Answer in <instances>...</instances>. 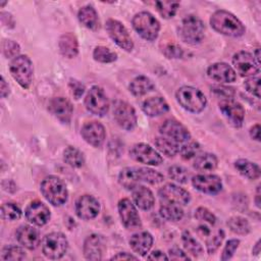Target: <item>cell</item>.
<instances>
[{
    "label": "cell",
    "instance_id": "11",
    "mask_svg": "<svg viewBox=\"0 0 261 261\" xmlns=\"http://www.w3.org/2000/svg\"><path fill=\"white\" fill-rule=\"evenodd\" d=\"M105 29L109 37L118 47L127 52H130L134 49V43L128 34V31L120 21L109 18L105 23Z\"/></svg>",
    "mask_w": 261,
    "mask_h": 261
},
{
    "label": "cell",
    "instance_id": "32",
    "mask_svg": "<svg viewBox=\"0 0 261 261\" xmlns=\"http://www.w3.org/2000/svg\"><path fill=\"white\" fill-rule=\"evenodd\" d=\"M218 165L217 157L212 153L199 154L194 160V168L199 171H212Z\"/></svg>",
    "mask_w": 261,
    "mask_h": 261
},
{
    "label": "cell",
    "instance_id": "2",
    "mask_svg": "<svg viewBox=\"0 0 261 261\" xmlns=\"http://www.w3.org/2000/svg\"><path fill=\"white\" fill-rule=\"evenodd\" d=\"M40 190L43 197L53 206H61L67 201V188L64 181L55 175L45 177L41 182Z\"/></svg>",
    "mask_w": 261,
    "mask_h": 261
},
{
    "label": "cell",
    "instance_id": "24",
    "mask_svg": "<svg viewBox=\"0 0 261 261\" xmlns=\"http://www.w3.org/2000/svg\"><path fill=\"white\" fill-rule=\"evenodd\" d=\"M15 238L22 247L29 250H35L41 241L39 230L29 224L20 225L15 231Z\"/></svg>",
    "mask_w": 261,
    "mask_h": 261
},
{
    "label": "cell",
    "instance_id": "29",
    "mask_svg": "<svg viewBox=\"0 0 261 261\" xmlns=\"http://www.w3.org/2000/svg\"><path fill=\"white\" fill-rule=\"evenodd\" d=\"M80 22L89 30L97 31L100 28V20L96 9L93 6L87 5L82 7L77 12Z\"/></svg>",
    "mask_w": 261,
    "mask_h": 261
},
{
    "label": "cell",
    "instance_id": "52",
    "mask_svg": "<svg viewBox=\"0 0 261 261\" xmlns=\"http://www.w3.org/2000/svg\"><path fill=\"white\" fill-rule=\"evenodd\" d=\"M68 87H69L71 95L76 100L83 96V94L85 93V90H86L85 85L82 82L74 80V79H70V81L68 83Z\"/></svg>",
    "mask_w": 261,
    "mask_h": 261
},
{
    "label": "cell",
    "instance_id": "30",
    "mask_svg": "<svg viewBox=\"0 0 261 261\" xmlns=\"http://www.w3.org/2000/svg\"><path fill=\"white\" fill-rule=\"evenodd\" d=\"M154 88H155L154 83L145 75H139L135 77L128 86L129 92L137 97H141L150 93L151 91L154 90Z\"/></svg>",
    "mask_w": 261,
    "mask_h": 261
},
{
    "label": "cell",
    "instance_id": "4",
    "mask_svg": "<svg viewBox=\"0 0 261 261\" xmlns=\"http://www.w3.org/2000/svg\"><path fill=\"white\" fill-rule=\"evenodd\" d=\"M178 36L181 41L190 45L201 43L205 36L204 22L196 15L186 16L179 24Z\"/></svg>",
    "mask_w": 261,
    "mask_h": 261
},
{
    "label": "cell",
    "instance_id": "12",
    "mask_svg": "<svg viewBox=\"0 0 261 261\" xmlns=\"http://www.w3.org/2000/svg\"><path fill=\"white\" fill-rule=\"evenodd\" d=\"M158 196L161 204H174L179 206H186L191 201L190 193L174 184L164 185L158 191Z\"/></svg>",
    "mask_w": 261,
    "mask_h": 261
},
{
    "label": "cell",
    "instance_id": "56",
    "mask_svg": "<svg viewBox=\"0 0 261 261\" xmlns=\"http://www.w3.org/2000/svg\"><path fill=\"white\" fill-rule=\"evenodd\" d=\"M1 20L4 25L8 27V29H11L14 27V19L12 15L8 12H1Z\"/></svg>",
    "mask_w": 261,
    "mask_h": 261
},
{
    "label": "cell",
    "instance_id": "16",
    "mask_svg": "<svg viewBox=\"0 0 261 261\" xmlns=\"http://www.w3.org/2000/svg\"><path fill=\"white\" fill-rule=\"evenodd\" d=\"M118 214L123 226L127 229H136L141 227L142 222L136 206L129 199L123 198L117 205Z\"/></svg>",
    "mask_w": 261,
    "mask_h": 261
},
{
    "label": "cell",
    "instance_id": "14",
    "mask_svg": "<svg viewBox=\"0 0 261 261\" xmlns=\"http://www.w3.org/2000/svg\"><path fill=\"white\" fill-rule=\"evenodd\" d=\"M219 109L226 120L234 127H241L245 118V109L241 103L231 99H222L219 102Z\"/></svg>",
    "mask_w": 261,
    "mask_h": 261
},
{
    "label": "cell",
    "instance_id": "62",
    "mask_svg": "<svg viewBox=\"0 0 261 261\" xmlns=\"http://www.w3.org/2000/svg\"><path fill=\"white\" fill-rule=\"evenodd\" d=\"M253 57H254V59L256 60V62L260 65V49H259V48H257V49L255 50V52H254V54H253Z\"/></svg>",
    "mask_w": 261,
    "mask_h": 261
},
{
    "label": "cell",
    "instance_id": "21",
    "mask_svg": "<svg viewBox=\"0 0 261 261\" xmlns=\"http://www.w3.org/2000/svg\"><path fill=\"white\" fill-rule=\"evenodd\" d=\"M24 215L27 220H29L31 223L42 226L50 220L51 212L43 202L33 201L27 206L24 210Z\"/></svg>",
    "mask_w": 261,
    "mask_h": 261
},
{
    "label": "cell",
    "instance_id": "28",
    "mask_svg": "<svg viewBox=\"0 0 261 261\" xmlns=\"http://www.w3.org/2000/svg\"><path fill=\"white\" fill-rule=\"evenodd\" d=\"M142 110L148 116H159L169 110V105L162 97H151L142 104Z\"/></svg>",
    "mask_w": 261,
    "mask_h": 261
},
{
    "label": "cell",
    "instance_id": "23",
    "mask_svg": "<svg viewBox=\"0 0 261 261\" xmlns=\"http://www.w3.org/2000/svg\"><path fill=\"white\" fill-rule=\"evenodd\" d=\"M207 75L217 83H232L237 79L236 70L225 62H216L207 69Z\"/></svg>",
    "mask_w": 261,
    "mask_h": 261
},
{
    "label": "cell",
    "instance_id": "38",
    "mask_svg": "<svg viewBox=\"0 0 261 261\" xmlns=\"http://www.w3.org/2000/svg\"><path fill=\"white\" fill-rule=\"evenodd\" d=\"M182 245L186 251L194 257H198L203 253V248L200 243L191 234L190 231L185 230L181 234Z\"/></svg>",
    "mask_w": 261,
    "mask_h": 261
},
{
    "label": "cell",
    "instance_id": "61",
    "mask_svg": "<svg viewBox=\"0 0 261 261\" xmlns=\"http://www.w3.org/2000/svg\"><path fill=\"white\" fill-rule=\"evenodd\" d=\"M252 253H253L254 255H258V254L260 253V240H258V241L256 242V244L254 245V247H253V249H252Z\"/></svg>",
    "mask_w": 261,
    "mask_h": 261
},
{
    "label": "cell",
    "instance_id": "25",
    "mask_svg": "<svg viewBox=\"0 0 261 261\" xmlns=\"http://www.w3.org/2000/svg\"><path fill=\"white\" fill-rule=\"evenodd\" d=\"M153 245V237L148 231H141L133 234L129 239V246L132 250L140 255L145 256L149 253Z\"/></svg>",
    "mask_w": 261,
    "mask_h": 261
},
{
    "label": "cell",
    "instance_id": "17",
    "mask_svg": "<svg viewBox=\"0 0 261 261\" xmlns=\"http://www.w3.org/2000/svg\"><path fill=\"white\" fill-rule=\"evenodd\" d=\"M193 187L201 193L216 195L222 190V180L216 174H197L192 177Z\"/></svg>",
    "mask_w": 261,
    "mask_h": 261
},
{
    "label": "cell",
    "instance_id": "35",
    "mask_svg": "<svg viewBox=\"0 0 261 261\" xmlns=\"http://www.w3.org/2000/svg\"><path fill=\"white\" fill-rule=\"evenodd\" d=\"M160 216L168 221H178L184 217L182 206L174 204H161L159 208Z\"/></svg>",
    "mask_w": 261,
    "mask_h": 261
},
{
    "label": "cell",
    "instance_id": "22",
    "mask_svg": "<svg viewBox=\"0 0 261 261\" xmlns=\"http://www.w3.org/2000/svg\"><path fill=\"white\" fill-rule=\"evenodd\" d=\"M105 250V242L102 236L93 233L86 238L83 246L84 256L88 260H101Z\"/></svg>",
    "mask_w": 261,
    "mask_h": 261
},
{
    "label": "cell",
    "instance_id": "57",
    "mask_svg": "<svg viewBox=\"0 0 261 261\" xmlns=\"http://www.w3.org/2000/svg\"><path fill=\"white\" fill-rule=\"evenodd\" d=\"M130 259L137 260L138 257H136L135 255L127 253V252H120L111 257V260H130Z\"/></svg>",
    "mask_w": 261,
    "mask_h": 261
},
{
    "label": "cell",
    "instance_id": "7",
    "mask_svg": "<svg viewBox=\"0 0 261 261\" xmlns=\"http://www.w3.org/2000/svg\"><path fill=\"white\" fill-rule=\"evenodd\" d=\"M43 254L52 260L62 258L68 249L66 237L59 231H53L46 234L41 243Z\"/></svg>",
    "mask_w": 261,
    "mask_h": 261
},
{
    "label": "cell",
    "instance_id": "60",
    "mask_svg": "<svg viewBox=\"0 0 261 261\" xmlns=\"http://www.w3.org/2000/svg\"><path fill=\"white\" fill-rule=\"evenodd\" d=\"M255 203H256V206H257L258 208H260V186L257 187L256 196H255Z\"/></svg>",
    "mask_w": 261,
    "mask_h": 261
},
{
    "label": "cell",
    "instance_id": "59",
    "mask_svg": "<svg viewBox=\"0 0 261 261\" xmlns=\"http://www.w3.org/2000/svg\"><path fill=\"white\" fill-rule=\"evenodd\" d=\"M250 137L257 142L260 141V124L257 123L250 128Z\"/></svg>",
    "mask_w": 261,
    "mask_h": 261
},
{
    "label": "cell",
    "instance_id": "10",
    "mask_svg": "<svg viewBox=\"0 0 261 261\" xmlns=\"http://www.w3.org/2000/svg\"><path fill=\"white\" fill-rule=\"evenodd\" d=\"M113 117L116 123L125 130H133L138 122L135 108L121 100H116L113 103Z\"/></svg>",
    "mask_w": 261,
    "mask_h": 261
},
{
    "label": "cell",
    "instance_id": "8",
    "mask_svg": "<svg viewBox=\"0 0 261 261\" xmlns=\"http://www.w3.org/2000/svg\"><path fill=\"white\" fill-rule=\"evenodd\" d=\"M85 106L92 114L104 116L109 110V101L104 90L98 86L92 87L85 97Z\"/></svg>",
    "mask_w": 261,
    "mask_h": 261
},
{
    "label": "cell",
    "instance_id": "43",
    "mask_svg": "<svg viewBox=\"0 0 261 261\" xmlns=\"http://www.w3.org/2000/svg\"><path fill=\"white\" fill-rule=\"evenodd\" d=\"M25 258V252L22 248L18 246H6L3 248L1 253V260L4 261H16V260H23Z\"/></svg>",
    "mask_w": 261,
    "mask_h": 261
},
{
    "label": "cell",
    "instance_id": "15",
    "mask_svg": "<svg viewBox=\"0 0 261 261\" xmlns=\"http://www.w3.org/2000/svg\"><path fill=\"white\" fill-rule=\"evenodd\" d=\"M232 64L242 76H255L259 73V64L254 59L253 55L247 51H239L232 56Z\"/></svg>",
    "mask_w": 261,
    "mask_h": 261
},
{
    "label": "cell",
    "instance_id": "34",
    "mask_svg": "<svg viewBox=\"0 0 261 261\" xmlns=\"http://www.w3.org/2000/svg\"><path fill=\"white\" fill-rule=\"evenodd\" d=\"M154 144H155L157 150L161 154L165 155L166 157H174L180 151V148H181L176 143H174L162 136L156 138L154 141Z\"/></svg>",
    "mask_w": 261,
    "mask_h": 261
},
{
    "label": "cell",
    "instance_id": "19",
    "mask_svg": "<svg viewBox=\"0 0 261 261\" xmlns=\"http://www.w3.org/2000/svg\"><path fill=\"white\" fill-rule=\"evenodd\" d=\"M100 212V203L92 195H83L75 202V214L79 218L90 220Z\"/></svg>",
    "mask_w": 261,
    "mask_h": 261
},
{
    "label": "cell",
    "instance_id": "33",
    "mask_svg": "<svg viewBox=\"0 0 261 261\" xmlns=\"http://www.w3.org/2000/svg\"><path fill=\"white\" fill-rule=\"evenodd\" d=\"M236 169L245 177L249 179H257L260 176V167L247 159H238L234 162Z\"/></svg>",
    "mask_w": 261,
    "mask_h": 261
},
{
    "label": "cell",
    "instance_id": "53",
    "mask_svg": "<svg viewBox=\"0 0 261 261\" xmlns=\"http://www.w3.org/2000/svg\"><path fill=\"white\" fill-rule=\"evenodd\" d=\"M164 54L168 58H179L182 56V49L174 43H169L164 48Z\"/></svg>",
    "mask_w": 261,
    "mask_h": 261
},
{
    "label": "cell",
    "instance_id": "39",
    "mask_svg": "<svg viewBox=\"0 0 261 261\" xmlns=\"http://www.w3.org/2000/svg\"><path fill=\"white\" fill-rule=\"evenodd\" d=\"M138 170V174H139V178H140V182H148L150 185H157L163 181L164 176L149 167H137Z\"/></svg>",
    "mask_w": 261,
    "mask_h": 261
},
{
    "label": "cell",
    "instance_id": "46",
    "mask_svg": "<svg viewBox=\"0 0 261 261\" xmlns=\"http://www.w3.org/2000/svg\"><path fill=\"white\" fill-rule=\"evenodd\" d=\"M201 152V146L197 142H188L180 148V156L185 160L196 158Z\"/></svg>",
    "mask_w": 261,
    "mask_h": 261
},
{
    "label": "cell",
    "instance_id": "27",
    "mask_svg": "<svg viewBox=\"0 0 261 261\" xmlns=\"http://www.w3.org/2000/svg\"><path fill=\"white\" fill-rule=\"evenodd\" d=\"M58 48L62 56L66 58H73L79 53V42L74 34L68 32L60 36L58 41Z\"/></svg>",
    "mask_w": 261,
    "mask_h": 261
},
{
    "label": "cell",
    "instance_id": "55",
    "mask_svg": "<svg viewBox=\"0 0 261 261\" xmlns=\"http://www.w3.org/2000/svg\"><path fill=\"white\" fill-rule=\"evenodd\" d=\"M147 259L148 260H158V261L169 260L168 256L165 253H163L162 251H159V250H156V251H153L152 253H150V255L147 256Z\"/></svg>",
    "mask_w": 261,
    "mask_h": 261
},
{
    "label": "cell",
    "instance_id": "45",
    "mask_svg": "<svg viewBox=\"0 0 261 261\" xmlns=\"http://www.w3.org/2000/svg\"><path fill=\"white\" fill-rule=\"evenodd\" d=\"M223 239H224V232L221 228L217 229L214 233H212L208 239L205 240L207 252L209 254H213L219 248Z\"/></svg>",
    "mask_w": 261,
    "mask_h": 261
},
{
    "label": "cell",
    "instance_id": "3",
    "mask_svg": "<svg viewBox=\"0 0 261 261\" xmlns=\"http://www.w3.org/2000/svg\"><path fill=\"white\" fill-rule=\"evenodd\" d=\"M175 98L184 109L192 113L202 112L207 105L205 95L199 89L192 86L180 87L175 93Z\"/></svg>",
    "mask_w": 261,
    "mask_h": 261
},
{
    "label": "cell",
    "instance_id": "31",
    "mask_svg": "<svg viewBox=\"0 0 261 261\" xmlns=\"http://www.w3.org/2000/svg\"><path fill=\"white\" fill-rule=\"evenodd\" d=\"M119 185L126 190H134L140 184L137 167H125L118 174Z\"/></svg>",
    "mask_w": 261,
    "mask_h": 261
},
{
    "label": "cell",
    "instance_id": "51",
    "mask_svg": "<svg viewBox=\"0 0 261 261\" xmlns=\"http://www.w3.org/2000/svg\"><path fill=\"white\" fill-rule=\"evenodd\" d=\"M211 92L222 99H231L234 96V89L226 86H214L211 88Z\"/></svg>",
    "mask_w": 261,
    "mask_h": 261
},
{
    "label": "cell",
    "instance_id": "9",
    "mask_svg": "<svg viewBox=\"0 0 261 261\" xmlns=\"http://www.w3.org/2000/svg\"><path fill=\"white\" fill-rule=\"evenodd\" d=\"M159 133L162 137L176 143L182 147L191 140V133L179 121L175 119H166L159 127Z\"/></svg>",
    "mask_w": 261,
    "mask_h": 261
},
{
    "label": "cell",
    "instance_id": "37",
    "mask_svg": "<svg viewBox=\"0 0 261 261\" xmlns=\"http://www.w3.org/2000/svg\"><path fill=\"white\" fill-rule=\"evenodd\" d=\"M226 224L229 229L237 234L245 236L248 234L251 230L249 221L242 216H231L230 218H228Z\"/></svg>",
    "mask_w": 261,
    "mask_h": 261
},
{
    "label": "cell",
    "instance_id": "48",
    "mask_svg": "<svg viewBox=\"0 0 261 261\" xmlns=\"http://www.w3.org/2000/svg\"><path fill=\"white\" fill-rule=\"evenodd\" d=\"M195 218L203 223H208L211 225L216 224V217L215 215L205 207H199L195 211Z\"/></svg>",
    "mask_w": 261,
    "mask_h": 261
},
{
    "label": "cell",
    "instance_id": "63",
    "mask_svg": "<svg viewBox=\"0 0 261 261\" xmlns=\"http://www.w3.org/2000/svg\"><path fill=\"white\" fill-rule=\"evenodd\" d=\"M6 3H7V2H0V6L2 7V6H4Z\"/></svg>",
    "mask_w": 261,
    "mask_h": 261
},
{
    "label": "cell",
    "instance_id": "50",
    "mask_svg": "<svg viewBox=\"0 0 261 261\" xmlns=\"http://www.w3.org/2000/svg\"><path fill=\"white\" fill-rule=\"evenodd\" d=\"M239 245H240V240H238V239H231V240L227 241L223 248L220 259L223 261L230 259L233 256L236 250L239 248Z\"/></svg>",
    "mask_w": 261,
    "mask_h": 261
},
{
    "label": "cell",
    "instance_id": "58",
    "mask_svg": "<svg viewBox=\"0 0 261 261\" xmlns=\"http://www.w3.org/2000/svg\"><path fill=\"white\" fill-rule=\"evenodd\" d=\"M10 93V89L8 84L6 83V81L4 80L3 76H1V81H0V94L2 98H6Z\"/></svg>",
    "mask_w": 261,
    "mask_h": 261
},
{
    "label": "cell",
    "instance_id": "18",
    "mask_svg": "<svg viewBox=\"0 0 261 261\" xmlns=\"http://www.w3.org/2000/svg\"><path fill=\"white\" fill-rule=\"evenodd\" d=\"M81 135L89 145L95 148L101 147L106 139V130L104 125L95 120L86 122L81 129Z\"/></svg>",
    "mask_w": 261,
    "mask_h": 261
},
{
    "label": "cell",
    "instance_id": "6",
    "mask_svg": "<svg viewBox=\"0 0 261 261\" xmlns=\"http://www.w3.org/2000/svg\"><path fill=\"white\" fill-rule=\"evenodd\" d=\"M9 71L21 88H30L33 81L34 67L32 60L27 55H18L13 58L9 64Z\"/></svg>",
    "mask_w": 261,
    "mask_h": 261
},
{
    "label": "cell",
    "instance_id": "41",
    "mask_svg": "<svg viewBox=\"0 0 261 261\" xmlns=\"http://www.w3.org/2000/svg\"><path fill=\"white\" fill-rule=\"evenodd\" d=\"M93 58L101 63H111L117 59V54L105 46H97L93 51Z\"/></svg>",
    "mask_w": 261,
    "mask_h": 261
},
{
    "label": "cell",
    "instance_id": "44",
    "mask_svg": "<svg viewBox=\"0 0 261 261\" xmlns=\"http://www.w3.org/2000/svg\"><path fill=\"white\" fill-rule=\"evenodd\" d=\"M168 176L179 184H187L190 179V172L180 165H172L168 168Z\"/></svg>",
    "mask_w": 261,
    "mask_h": 261
},
{
    "label": "cell",
    "instance_id": "54",
    "mask_svg": "<svg viewBox=\"0 0 261 261\" xmlns=\"http://www.w3.org/2000/svg\"><path fill=\"white\" fill-rule=\"evenodd\" d=\"M168 259L170 260H190L188 254H186L181 249L173 247L168 251Z\"/></svg>",
    "mask_w": 261,
    "mask_h": 261
},
{
    "label": "cell",
    "instance_id": "20",
    "mask_svg": "<svg viewBox=\"0 0 261 261\" xmlns=\"http://www.w3.org/2000/svg\"><path fill=\"white\" fill-rule=\"evenodd\" d=\"M49 112L62 123H69L73 113L70 101L64 97H54L48 104Z\"/></svg>",
    "mask_w": 261,
    "mask_h": 261
},
{
    "label": "cell",
    "instance_id": "40",
    "mask_svg": "<svg viewBox=\"0 0 261 261\" xmlns=\"http://www.w3.org/2000/svg\"><path fill=\"white\" fill-rule=\"evenodd\" d=\"M179 3L176 1H156L155 7L163 18H171L176 13Z\"/></svg>",
    "mask_w": 261,
    "mask_h": 261
},
{
    "label": "cell",
    "instance_id": "1",
    "mask_svg": "<svg viewBox=\"0 0 261 261\" xmlns=\"http://www.w3.org/2000/svg\"><path fill=\"white\" fill-rule=\"evenodd\" d=\"M210 25L215 32L228 37H241L246 32L245 25L234 14L222 9L211 15Z\"/></svg>",
    "mask_w": 261,
    "mask_h": 261
},
{
    "label": "cell",
    "instance_id": "36",
    "mask_svg": "<svg viewBox=\"0 0 261 261\" xmlns=\"http://www.w3.org/2000/svg\"><path fill=\"white\" fill-rule=\"evenodd\" d=\"M63 160L66 164L74 168H80L85 164L84 154L79 149L72 146H68L63 151Z\"/></svg>",
    "mask_w": 261,
    "mask_h": 261
},
{
    "label": "cell",
    "instance_id": "26",
    "mask_svg": "<svg viewBox=\"0 0 261 261\" xmlns=\"http://www.w3.org/2000/svg\"><path fill=\"white\" fill-rule=\"evenodd\" d=\"M133 200L137 207L142 210H150L155 203L152 191L145 186H137L133 190Z\"/></svg>",
    "mask_w": 261,
    "mask_h": 261
},
{
    "label": "cell",
    "instance_id": "49",
    "mask_svg": "<svg viewBox=\"0 0 261 261\" xmlns=\"http://www.w3.org/2000/svg\"><path fill=\"white\" fill-rule=\"evenodd\" d=\"M246 90L252 95L260 98V77L258 75L250 76L244 83Z\"/></svg>",
    "mask_w": 261,
    "mask_h": 261
},
{
    "label": "cell",
    "instance_id": "13",
    "mask_svg": "<svg viewBox=\"0 0 261 261\" xmlns=\"http://www.w3.org/2000/svg\"><path fill=\"white\" fill-rule=\"evenodd\" d=\"M129 156L139 163L151 166L160 165L163 161L160 153L145 143H138L134 145L129 150Z\"/></svg>",
    "mask_w": 261,
    "mask_h": 261
},
{
    "label": "cell",
    "instance_id": "5",
    "mask_svg": "<svg viewBox=\"0 0 261 261\" xmlns=\"http://www.w3.org/2000/svg\"><path fill=\"white\" fill-rule=\"evenodd\" d=\"M135 31L145 40L154 41L160 31V22L148 11H141L134 15L132 19Z\"/></svg>",
    "mask_w": 261,
    "mask_h": 261
},
{
    "label": "cell",
    "instance_id": "47",
    "mask_svg": "<svg viewBox=\"0 0 261 261\" xmlns=\"http://www.w3.org/2000/svg\"><path fill=\"white\" fill-rule=\"evenodd\" d=\"M19 51L20 47L15 41L9 39H4L2 41V53L6 58H15L18 56Z\"/></svg>",
    "mask_w": 261,
    "mask_h": 261
},
{
    "label": "cell",
    "instance_id": "42",
    "mask_svg": "<svg viewBox=\"0 0 261 261\" xmlns=\"http://www.w3.org/2000/svg\"><path fill=\"white\" fill-rule=\"evenodd\" d=\"M21 216L20 208L13 202L4 203L1 207V217L3 220L13 221L19 219Z\"/></svg>",
    "mask_w": 261,
    "mask_h": 261
}]
</instances>
